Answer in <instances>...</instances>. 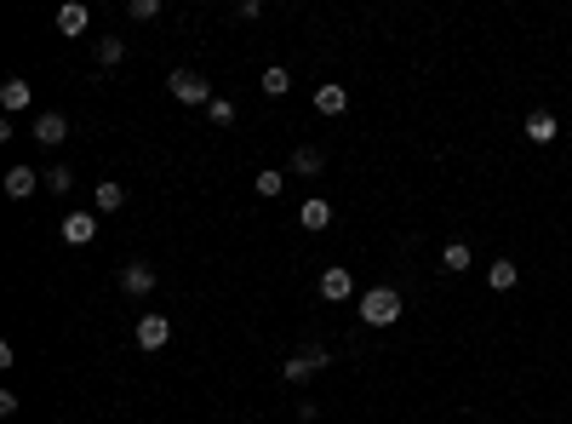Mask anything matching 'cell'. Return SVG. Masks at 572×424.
<instances>
[{"label":"cell","instance_id":"cell-14","mask_svg":"<svg viewBox=\"0 0 572 424\" xmlns=\"http://www.w3.org/2000/svg\"><path fill=\"white\" fill-rule=\"evenodd\" d=\"M35 184H47V178H35V166H12V173H6V196L12 201H29Z\"/></svg>","mask_w":572,"mask_h":424},{"label":"cell","instance_id":"cell-16","mask_svg":"<svg viewBox=\"0 0 572 424\" xmlns=\"http://www.w3.org/2000/svg\"><path fill=\"white\" fill-rule=\"evenodd\" d=\"M298 224H304V229H327V224H332V201L309 196V201L298 207Z\"/></svg>","mask_w":572,"mask_h":424},{"label":"cell","instance_id":"cell-2","mask_svg":"<svg viewBox=\"0 0 572 424\" xmlns=\"http://www.w3.org/2000/svg\"><path fill=\"white\" fill-rule=\"evenodd\" d=\"M166 92H172L178 103H189V110H206V103H212V80L195 75V69H172V75H166Z\"/></svg>","mask_w":572,"mask_h":424},{"label":"cell","instance_id":"cell-8","mask_svg":"<svg viewBox=\"0 0 572 424\" xmlns=\"http://www.w3.org/2000/svg\"><path fill=\"white\" fill-rule=\"evenodd\" d=\"M63 138H69V115H57V110L35 115V143H47V150H57Z\"/></svg>","mask_w":572,"mask_h":424},{"label":"cell","instance_id":"cell-17","mask_svg":"<svg viewBox=\"0 0 572 424\" xmlns=\"http://www.w3.org/2000/svg\"><path fill=\"white\" fill-rule=\"evenodd\" d=\"M521 281V270H515V259H493V270H486V287L493 292H510Z\"/></svg>","mask_w":572,"mask_h":424},{"label":"cell","instance_id":"cell-23","mask_svg":"<svg viewBox=\"0 0 572 424\" xmlns=\"http://www.w3.org/2000/svg\"><path fill=\"white\" fill-rule=\"evenodd\" d=\"M126 17H132V24H150V17H161V0H126Z\"/></svg>","mask_w":572,"mask_h":424},{"label":"cell","instance_id":"cell-3","mask_svg":"<svg viewBox=\"0 0 572 424\" xmlns=\"http://www.w3.org/2000/svg\"><path fill=\"white\" fill-rule=\"evenodd\" d=\"M132 338H138V350H166V344H172V315H161V310L138 315Z\"/></svg>","mask_w":572,"mask_h":424},{"label":"cell","instance_id":"cell-13","mask_svg":"<svg viewBox=\"0 0 572 424\" xmlns=\"http://www.w3.org/2000/svg\"><path fill=\"white\" fill-rule=\"evenodd\" d=\"M327 166V155L315 150V143H298V150H292V161H286V173H298V178H315Z\"/></svg>","mask_w":572,"mask_h":424},{"label":"cell","instance_id":"cell-21","mask_svg":"<svg viewBox=\"0 0 572 424\" xmlns=\"http://www.w3.org/2000/svg\"><path fill=\"white\" fill-rule=\"evenodd\" d=\"M252 189H258L264 201H275V196L286 189V173H275V166H264V173H258V184H252Z\"/></svg>","mask_w":572,"mask_h":424},{"label":"cell","instance_id":"cell-11","mask_svg":"<svg viewBox=\"0 0 572 424\" xmlns=\"http://www.w3.org/2000/svg\"><path fill=\"white\" fill-rule=\"evenodd\" d=\"M92 207L98 212H126V184H115V178L92 184Z\"/></svg>","mask_w":572,"mask_h":424},{"label":"cell","instance_id":"cell-15","mask_svg":"<svg viewBox=\"0 0 572 424\" xmlns=\"http://www.w3.org/2000/svg\"><path fill=\"white\" fill-rule=\"evenodd\" d=\"M475 264V252H470V241H447V247H441V270H447V275H463V270H470Z\"/></svg>","mask_w":572,"mask_h":424},{"label":"cell","instance_id":"cell-18","mask_svg":"<svg viewBox=\"0 0 572 424\" xmlns=\"http://www.w3.org/2000/svg\"><path fill=\"white\" fill-rule=\"evenodd\" d=\"M315 373H321V367H315L304 350H298V355H286V362H281V378H286V385H309Z\"/></svg>","mask_w":572,"mask_h":424},{"label":"cell","instance_id":"cell-12","mask_svg":"<svg viewBox=\"0 0 572 424\" xmlns=\"http://www.w3.org/2000/svg\"><path fill=\"white\" fill-rule=\"evenodd\" d=\"M315 110H321V115H344L349 110V87H338V80L315 87Z\"/></svg>","mask_w":572,"mask_h":424},{"label":"cell","instance_id":"cell-5","mask_svg":"<svg viewBox=\"0 0 572 424\" xmlns=\"http://www.w3.org/2000/svg\"><path fill=\"white\" fill-rule=\"evenodd\" d=\"M155 287H161V275H155L150 264H126V270H120V292H126V299H150Z\"/></svg>","mask_w":572,"mask_h":424},{"label":"cell","instance_id":"cell-1","mask_svg":"<svg viewBox=\"0 0 572 424\" xmlns=\"http://www.w3.org/2000/svg\"><path fill=\"white\" fill-rule=\"evenodd\" d=\"M361 322L367 327H395L400 322V287H390V281L367 287L361 292Z\"/></svg>","mask_w":572,"mask_h":424},{"label":"cell","instance_id":"cell-10","mask_svg":"<svg viewBox=\"0 0 572 424\" xmlns=\"http://www.w3.org/2000/svg\"><path fill=\"white\" fill-rule=\"evenodd\" d=\"M0 103H6V115H24V110H29V103H35V87H29V80H24V75H12V80H6V87H0Z\"/></svg>","mask_w":572,"mask_h":424},{"label":"cell","instance_id":"cell-25","mask_svg":"<svg viewBox=\"0 0 572 424\" xmlns=\"http://www.w3.org/2000/svg\"><path fill=\"white\" fill-rule=\"evenodd\" d=\"M235 17H246V24H258V17H264V0H241V6H235Z\"/></svg>","mask_w":572,"mask_h":424},{"label":"cell","instance_id":"cell-19","mask_svg":"<svg viewBox=\"0 0 572 424\" xmlns=\"http://www.w3.org/2000/svg\"><path fill=\"white\" fill-rule=\"evenodd\" d=\"M292 92V75L281 69V63H269V69H264V98H286Z\"/></svg>","mask_w":572,"mask_h":424},{"label":"cell","instance_id":"cell-6","mask_svg":"<svg viewBox=\"0 0 572 424\" xmlns=\"http://www.w3.org/2000/svg\"><path fill=\"white\" fill-rule=\"evenodd\" d=\"M87 29H92V6H80V0H63V6H57V35L80 40Z\"/></svg>","mask_w":572,"mask_h":424},{"label":"cell","instance_id":"cell-22","mask_svg":"<svg viewBox=\"0 0 572 424\" xmlns=\"http://www.w3.org/2000/svg\"><path fill=\"white\" fill-rule=\"evenodd\" d=\"M206 121H212V126H235V103H229V98H212V103H206Z\"/></svg>","mask_w":572,"mask_h":424},{"label":"cell","instance_id":"cell-20","mask_svg":"<svg viewBox=\"0 0 572 424\" xmlns=\"http://www.w3.org/2000/svg\"><path fill=\"white\" fill-rule=\"evenodd\" d=\"M120 58H126V40H120V35H103V40H98V63H103V69H115Z\"/></svg>","mask_w":572,"mask_h":424},{"label":"cell","instance_id":"cell-24","mask_svg":"<svg viewBox=\"0 0 572 424\" xmlns=\"http://www.w3.org/2000/svg\"><path fill=\"white\" fill-rule=\"evenodd\" d=\"M47 189H52V196H69V189H75V173H69V166H52V173H47Z\"/></svg>","mask_w":572,"mask_h":424},{"label":"cell","instance_id":"cell-9","mask_svg":"<svg viewBox=\"0 0 572 424\" xmlns=\"http://www.w3.org/2000/svg\"><path fill=\"white\" fill-rule=\"evenodd\" d=\"M521 132H526V138H533L538 150H544V143H556V138H561V121L549 115V110H533V115H526V126H521Z\"/></svg>","mask_w":572,"mask_h":424},{"label":"cell","instance_id":"cell-7","mask_svg":"<svg viewBox=\"0 0 572 424\" xmlns=\"http://www.w3.org/2000/svg\"><path fill=\"white\" fill-rule=\"evenodd\" d=\"M321 299H327V304H344V299H355V275H349L344 264L321 270Z\"/></svg>","mask_w":572,"mask_h":424},{"label":"cell","instance_id":"cell-4","mask_svg":"<svg viewBox=\"0 0 572 424\" xmlns=\"http://www.w3.org/2000/svg\"><path fill=\"white\" fill-rule=\"evenodd\" d=\"M57 236L69 241V247H92V241H98V218H92V212H63Z\"/></svg>","mask_w":572,"mask_h":424}]
</instances>
